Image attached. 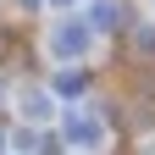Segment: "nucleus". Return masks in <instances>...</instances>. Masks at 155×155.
<instances>
[{"label":"nucleus","instance_id":"obj_1","mask_svg":"<svg viewBox=\"0 0 155 155\" xmlns=\"http://www.w3.org/2000/svg\"><path fill=\"white\" fill-rule=\"evenodd\" d=\"M89 45H94V28H89V22H55V28H50V50L61 55V61L89 55Z\"/></svg>","mask_w":155,"mask_h":155},{"label":"nucleus","instance_id":"obj_2","mask_svg":"<svg viewBox=\"0 0 155 155\" xmlns=\"http://www.w3.org/2000/svg\"><path fill=\"white\" fill-rule=\"evenodd\" d=\"M67 139H72V150H100L105 144V122L94 111H67Z\"/></svg>","mask_w":155,"mask_h":155},{"label":"nucleus","instance_id":"obj_3","mask_svg":"<svg viewBox=\"0 0 155 155\" xmlns=\"http://www.w3.org/2000/svg\"><path fill=\"white\" fill-rule=\"evenodd\" d=\"M22 116L28 122H50V94L45 89H22Z\"/></svg>","mask_w":155,"mask_h":155},{"label":"nucleus","instance_id":"obj_4","mask_svg":"<svg viewBox=\"0 0 155 155\" xmlns=\"http://www.w3.org/2000/svg\"><path fill=\"white\" fill-rule=\"evenodd\" d=\"M89 17H94V28H116V0H94Z\"/></svg>","mask_w":155,"mask_h":155},{"label":"nucleus","instance_id":"obj_5","mask_svg":"<svg viewBox=\"0 0 155 155\" xmlns=\"http://www.w3.org/2000/svg\"><path fill=\"white\" fill-rule=\"evenodd\" d=\"M50 6H67V0H50Z\"/></svg>","mask_w":155,"mask_h":155},{"label":"nucleus","instance_id":"obj_6","mask_svg":"<svg viewBox=\"0 0 155 155\" xmlns=\"http://www.w3.org/2000/svg\"><path fill=\"white\" fill-rule=\"evenodd\" d=\"M150 6H155V0H150Z\"/></svg>","mask_w":155,"mask_h":155}]
</instances>
